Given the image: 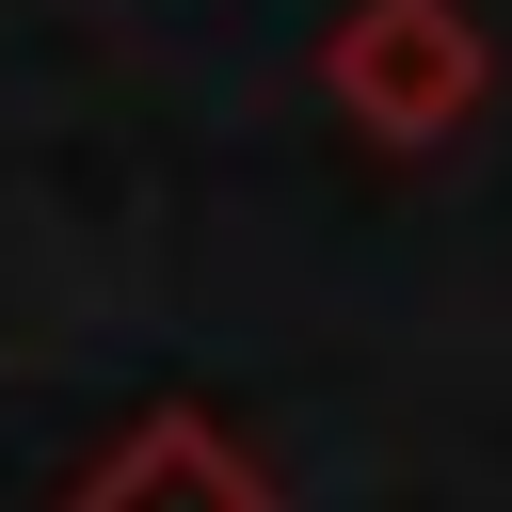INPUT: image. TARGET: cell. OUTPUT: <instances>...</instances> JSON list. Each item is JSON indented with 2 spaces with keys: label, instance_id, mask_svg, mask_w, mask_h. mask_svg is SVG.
<instances>
[{
  "label": "cell",
  "instance_id": "obj_1",
  "mask_svg": "<svg viewBox=\"0 0 512 512\" xmlns=\"http://www.w3.org/2000/svg\"><path fill=\"white\" fill-rule=\"evenodd\" d=\"M320 96H336L384 160H432V144L496 96V48H480L464 0H352V16L320 32Z\"/></svg>",
  "mask_w": 512,
  "mask_h": 512
},
{
  "label": "cell",
  "instance_id": "obj_2",
  "mask_svg": "<svg viewBox=\"0 0 512 512\" xmlns=\"http://www.w3.org/2000/svg\"><path fill=\"white\" fill-rule=\"evenodd\" d=\"M64 512H272V480L224 448V416L160 400V416H128V432L80 464V496H64Z\"/></svg>",
  "mask_w": 512,
  "mask_h": 512
}]
</instances>
